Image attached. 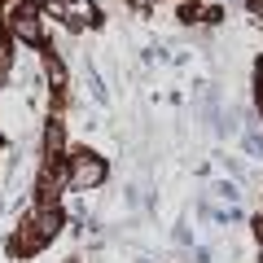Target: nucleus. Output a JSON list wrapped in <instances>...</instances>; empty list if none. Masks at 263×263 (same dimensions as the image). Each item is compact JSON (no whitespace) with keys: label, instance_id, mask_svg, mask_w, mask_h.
Here are the masks:
<instances>
[{"label":"nucleus","instance_id":"f257e3e1","mask_svg":"<svg viewBox=\"0 0 263 263\" xmlns=\"http://www.w3.org/2000/svg\"><path fill=\"white\" fill-rule=\"evenodd\" d=\"M5 31L18 35L22 44H44V22H40V5L22 0V5H9L5 13Z\"/></svg>","mask_w":263,"mask_h":263},{"label":"nucleus","instance_id":"f03ea898","mask_svg":"<svg viewBox=\"0 0 263 263\" xmlns=\"http://www.w3.org/2000/svg\"><path fill=\"white\" fill-rule=\"evenodd\" d=\"M105 180V162L97 158V154H75L70 158V171H66V184L75 189V193H88V189H97Z\"/></svg>","mask_w":263,"mask_h":263},{"label":"nucleus","instance_id":"7ed1b4c3","mask_svg":"<svg viewBox=\"0 0 263 263\" xmlns=\"http://www.w3.org/2000/svg\"><path fill=\"white\" fill-rule=\"evenodd\" d=\"M62 145H66L62 123H57V119H48V127H44V154H48V158H57V154H62Z\"/></svg>","mask_w":263,"mask_h":263},{"label":"nucleus","instance_id":"20e7f679","mask_svg":"<svg viewBox=\"0 0 263 263\" xmlns=\"http://www.w3.org/2000/svg\"><path fill=\"white\" fill-rule=\"evenodd\" d=\"M44 75H48V84H53V88H66V66H62V57H57V53L44 57Z\"/></svg>","mask_w":263,"mask_h":263},{"label":"nucleus","instance_id":"39448f33","mask_svg":"<svg viewBox=\"0 0 263 263\" xmlns=\"http://www.w3.org/2000/svg\"><path fill=\"white\" fill-rule=\"evenodd\" d=\"M241 141H246V149H250V158H263V136H259V132H246V136H241Z\"/></svg>","mask_w":263,"mask_h":263},{"label":"nucleus","instance_id":"423d86ee","mask_svg":"<svg viewBox=\"0 0 263 263\" xmlns=\"http://www.w3.org/2000/svg\"><path fill=\"white\" fill-rule=\"evenodd\" d=\"M5 57H9V31H5V22H0V66H5Z\"/></svg>","mask_w":263,"mask_h":263},{"label":"nucleus","instance_id":"0eeeda50","mask_svg":"<svg viewBox=\"0 0 263 263\" xmlns=\"http://www.w3.org/2000/svg\"><path fill=\"white\" fill-rule=\"evenodd\" d=\"M215 193H219V197H224V202H237V197H241V193H237V184H219V189H215Z\"/></svg>","mask_w":263,"mask_h":263},{"label":"nucleus","instance_id":"6e6552de","mask_svg":"<svg viewBox=\"0 0 263 263\" xmlns=\"http://www.w3.org/2000/svg\"><path fill=\"white\" fill-rule=\"evenodd\" d=\"M254 233H259V246H263V219H259V224H254Z\"/></svg>","mask_w":263,"mask_h":263}]
</instances>
